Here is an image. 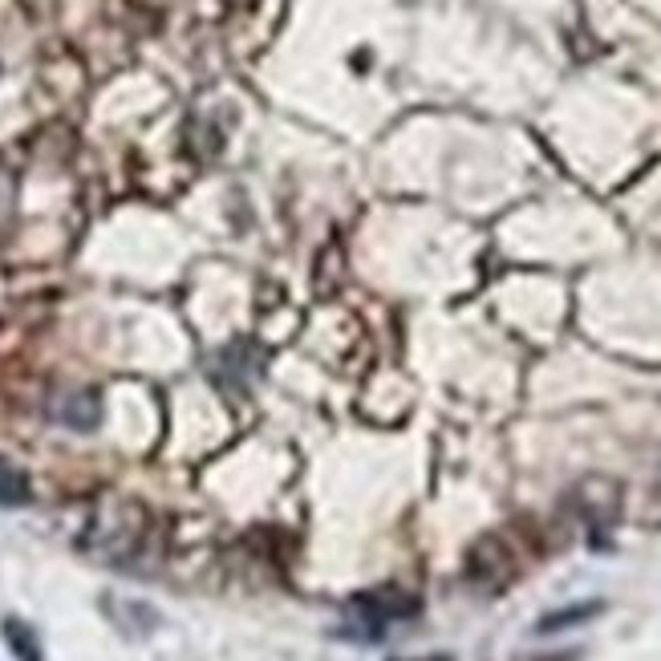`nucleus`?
Segmentation results:
<instances>
[{
  "label": "nucleus",
  "mask_w": 661,
  "mask_h": 661,
  "mask_svg": "<svg viewBox=\"0 0 661 661\" xmlns=\"http://www.w3.org/2000/svg\"><path fill=\"white\" fill-rule=\"evenodd\" d=\"M414 609H418V601L402 589L361 592L358 601L349 604V621H346V629H341V633H353L358 625H365V629H361V637H365V641H374V637H382V633H386L389 621L410 617Z\"/></svg>",
  "instance_id": "nucleus-1"
},
{
  "label": "nucleus",
  "mask_w": 661,
  "mask_h": 661,
  "mask_svg": "<svg viewBox=\"0 0 661 661\" xmlns=\"http://www.w3.org/2000/svg\"><path fill=\"white\" fill-rule=\"evenodd\" d=\"M49 414L70 431H94L101 422V402L94 389H70V394H58L49 402Z\"/></svg>",
  "instance_id": "nucleus-2"
},
{
  "label": "nucleus",
  "mask_w": 661,
  "mask_h": 661,
  "mask_svg": "<svg viewBox=\"0 0 661 661\" xmlns=\"http://www.w3.org/2000/svg\"><path fill=\"white\" fill-rule=\"evenodd\" d=\"M0 633H4V646L13 649L21 661H45L41 637H37V633H33V625H25L21 617H4Z\"/></svg>",
  "instance_id": "nucleus-3"
},
{
  "label": "nucleus",
  "mask_w": 661,
  "mask_h": 661,
  "mask_svg": "<svg viewBox=\"0 0 661 661\" xmlns=\"http://www.w3.org/2000/svg\"><path fill=\"white\" fill-rule=\"evenodd\" d=\"M106 609L115 613V621L122 625L127 633H139V637H146V633L158 625V613L151 609V604H134V601H106Z\"/></svg>",
  "instance_id": "nucleus-4"
},
{
  "label": "nucleus",
  "mask_w": 661,
  "mask_h": 661,
  "mask_svg": "<svg viewBox=\"0 0 661 661\" xmlns=\"http://www.w3.org/2000/svg\"><path fill=\"white\" fill-rule=\"evenodd\" d=\"M33 500L29 474L13 467L9 459H0V507H25Z\"/></svg>",
  "instance_id": "nucleus-5"
},
{
  "label": "nucleus",
  "mask_w": 661,
  "mask_h": 661,
  "mask_svg": "<svg viewBox=\"0 0 661 661\" xmlns=\"http://www.w3.org/2000/svg\"><path fill=\"white\" fill-rule=\"evenodd\" d=\"M604 604L601 601H589V604H573V609H556V613H548V617H540V625H536V633H561L568 629V625H580V621L597 617Z\"/></svg>",
  "instance_id": "nucleus-6"
}]
</instances>
